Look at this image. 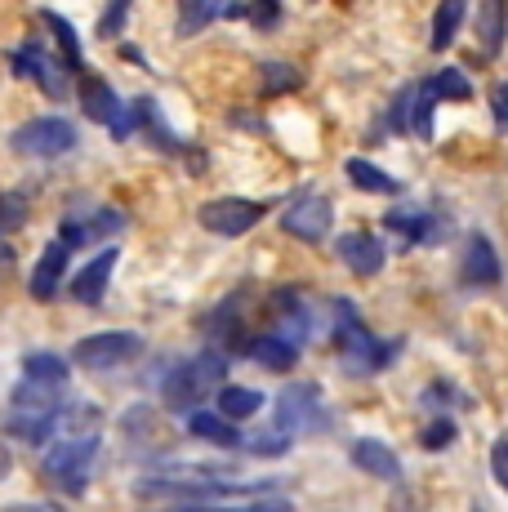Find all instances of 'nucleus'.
Returning a JSON list of instances; mask_svg holds the SVG:
<instances>
[{
  "label": "nucleus",
  "mask_w": 508,
  "mask_h": 512,
  "mask_svg": "<svg viewBox=\"0 0 508 512\" xmlns=\"http://www.w3.org/2000/svg\"><path fill=\"white\" fill-rule=\"evenodd\" d=\"M402 343H375V334L361 326V317L353 312L348 299H335V352L344 361L348 374H375L397 357Z\"/></svg>",
  "instance_id": "7ed1b4c3"
},
{
  "label": "nucleus",
  "mask_w": 508,
  "mask_h": 512,
  "mask_svg": "<svg viewBox=\"0 0 508 512\" xmlns=\"http://www.w3.org/2000/svg\"><path fill=\"white\" fill-rule=\"evenodd\" d=\"M112 268H116V250H103V254H94L90 263H85L81 272H76V281H72V299L76 303H103V290H107V281H112Z\"/></svg>",
  "instance_id": "f8f14e48"
},
{
  "label": "nucleus",
  "mask_w": 508,
  "mask_h": 512,
  "mask_svg": "<svg viewBox=\"0 0 508 512\" xmlns=\"http://www.w3.org/2000/svg\"><path fill=\"white\" fill-rule=\"evenodd\" d=\"M455 441V423L451 419H433L424 428V450H446Z\"/></svg>",
  "instance_id": "7c9ffc66"
},
{
  "label": "nucleus",
  "mask_w": 508,
  "mask_h": 512,
  "mask_svg": "<svg viewBox=\"0 0 508 512\" xmlns=\"http://www.w3.org/2000/svg\"><path fill=\"white\" fill-rule=\"evenodd\" d=\"M464 281H468V285H495V281H500V254H495V245L486 241L482 232L468 236V250H464Z\"/></svg>",
  "instance_id": "4468645a"
},
{
  "label": "nucleus",
  "mask_w": 508,
  "mask_h": 512,
  "mask_svg": "<svg viewBox=\"0 0 508 512\" xmlns=\"http://www.w3.org/2000/svg\"><path fill=\"white\" fill-rule=\"evenodd\" d=\"M223 14V0H179V36H197Z\"/></svg>",
  "instance_id": "4be33fe9"
},
{
  "label": "nucleus",
  "mask_w": 508,
  "mask_h": 512,
  "mask_svg": "<svg viewBox=\"0 0 508 512\" xmlns=\"http://www.w3.org/2000/svg\"><path fill=\"white\" fill-rule=\"evenodd\" d=\"M477 36H482V54L486 58L500 49V36H504V0H482V14H477Z\"/></svg>",
  "instance_id": "b1692460"
},
{
  "label": "nucleus",
  "mask_w": 508,
  "mask_h": 512,
  "mask_svg": "<svg viewBox=\"0 0 508 512\" xmlns=\"http://www.w3.org/2000/svg\"><path fill=\"white\" fill-rule=\"evenodd\" d=\"M339 259L348 263V272L353 277H375L379 268H384V245H379L375 232H348L344 241H339Z\"/></svg>",
  "instance_id": "9b49d317"
},
{
  "label": "nucleus",
  "mask_w": 508,
  "mask_h": 512,
  "mask_svg": "<svg viewBox=\"0 0 508 512\" xmlns=\"http://www.w3.org/2000/svg\"><path fill=\"white\" fill-rule=\"evenodd\" d=\"M27 374H45V379H67V361L54 357V352H32V357L23 361Z\"/></svg>",
  "instance_id": "c85d7f7f"
},
{
  "label": "nucleus",
  "mask_w": 508,
  "mask_h": 512,
  "mask_svg": "<svg viewBox=\"0 0 508 512\" xmlns=\"http://www.w3.org/2000/svg\"><path fill=\"white\" fill-rule=\"evenodd\" d=\"M495 116L500 125H508V85H495Z\"/></svg>",
  "instance_id": "f704fd0d"
},
{
  "label": "nucleus",
  "mask_w": 508,
  "mask_h": 512,
  "mask_svg": "<svg viewBox=\"0 0 508 512\" xmlns=\"http://www.w3.org/2000/svg\"><path fill=\"white\" fill-rule=\"evenodd\" d=\"M223 374H228V357H223V352H197L192 361L174 366V374L165 379V392H161L165 406H170L174 415H183V410L192 415V410L223 383Z\"/></svg>",
  "instance_id": "20e7f679"
},
{
  "label": "nucleus",
  "mask_w": 508,
  "mask_h": 512,
  "mask_svg": "<svg viewBox=\"0 0 508 512\" xmlns=\"http://www.w3.org/2000/svg\"><path fill=\"white\" fill-rule=\"evenodd\" d=\"M63 263H67V245L63 241L45 245L41 263H36V272H32V294H36V299H54L58 277H63Z\"/></svg>",
  "instance_id": "f3484780"
},
{
  "label": "nucleus",
  "mask_w": 508,
  "mask_h": 512,
  "mask_svg": "<svg viewBox=\"0 0 508 512\" xmlns=\"http://www.w3.org/2000/svg\"><path fill=\"white\" fill-rule=\"evenodd\" d=\"M81 112L90 116V121H99V125H112V116L121 112V107H116L112 85H107V81H85V90H81Z\"/></svg>",
  "instance_id": "aec40b11"
},
{
  "label": "nucleus",
  "mask_w": 508,
  "mask_h": 512,
  "mask_svg": "<svg viewBox=\"0 0 508 512\" xmlns=\"http://www.w3.org/2000/svg\"><path fill=\"white\" fill-rule=\"evenodd\" d=\"M27 223V201L18 192H0V236L18 232Z\"/></svg>",
  "instance_id": "cd10ccee"
},
{
  "label": "nucleus",
  "mask_w": 508,
  "mask_h": 512,
  "mask_svg": "<svg viewBox=\"0 0 508 512\" xmlns=\"http://www.w3.org/2000/svg\"><path fill=\"white\" fill-rule=\"evenodd\" d=\"M76 147V130L67 121H58V116H41V121H27L23 130L14 134V152L18 156H41V161H50V156H63Z\"/></svg>",
  "instance_id": "6e6552de"
},
{
  "label": "nucleus",
  "mask_w": 508,
  "mask_h": 512,
  "mask_svg": "<svg viewBox=\"0 0 508 512\" xmlns=\"http://www.w3.org/2000/svg\"><path fill=\"white\" fill-rule=\"evenodd\" d=\"M473 94V85H468V76L459 72V67H446V72H437L433 81L415 85V112H410V130L419 134V139H433V112L442 98H468Z\"/></svg>",
  "instance_id": "0eeeda50"
},
{
  "label": "nucleus",
  "mask_w": 508,
  "mask_h": 512,
  "mask_svg": "<svg viewBox=\"0 0 508 512\" xmlns=\"http://www.w3.org/2000/svg\"><path fill=\"white\" fill-rule=\"evenodd\" d=\"M263 219V205L241 201V196H219L201 205V228L214 236H246Z\"/></svg>",
  "instance_id": "9d476101"
},
{
  "label": "nucleus",
  "mask_w": 508,
  "mask_h": 512,
  "mask_svg": "<svg viewBox=\"0 0 508 512\" xmlns=\"http://www.w3.org/2000/svg\"><path fill=\"white\" fill-rule=\"evenodd\" d=\"M464 14H468V0H442V5H437V18H433V49H451L455 32L464 27Z\"/></svg>",
  "instance_id": "5701e85b"
},
{
  "label": "nucleus",
  "mask_w": 508,
  "mask_h": 512,
  "mask_svg": "<svg viewBox=\"0 0 508 512\" xmlns=\"http://www.w3.org/2000/svg\"><path fill=\"white\" fill-rule=\"evenodd\" d=\"M259 72H263V90L268 94H286V90H299V85H304V72L290 63H263Z\"/></svg>",
  "instance_id": "a878e982"
},
{
  "label": "nucleus",
  "mask_w": 508,
  "mask_h": 512,
  "mask_svg": "<svg viewBox=\"0 0 508 512\" xmlns=\"http://www.w3.org/2000/svg\"><path fill=\"white\" fill-rule=\"evenodd\" d=\"M139 352H143V339H139V334H130V330H107V334H90V339L76 343L72 361H76L81 370L103 374V370H116V366H125V361H134Z\"/></svg>",
  "instance_id": "423d86ee"
},
{
  "label": "nucleus",
  "mask_w": 508,
  "mask_h": 512,
  "mask_svg": "<svg viewBox=\"0 0 508 512\" xmlns=\"http://www.w3.org/2000/svg\"><path fill=\"white\" fill-rule=\"evenodd\" d=\"M277 14H281L277 0H254V5H246V18H254L259 27H277Z\"/></svg>",
  "instance_id": "473e14b6"
},
{
  "label": "nucleus",
  "mask_w": 508,
  "mask_h": 512,
  "mask_svg": "<svg viewBox=\"0 0 508 512\" xmlns=\"http://www.w3.org/2000/svg\"><path fill=\"white\" fill-rule=\"evenodd\" d=\"M14 72H18V76H32V81H41L50 98H67L63 72H58V67H54L36 45H23V49H18V54H14Z\"/></svg>",
  "instance_id": "ddd939ff"
},
{
  "label": "nucleus",
  "mask_w": 508,
  "mask_h": 512,
  "mask_svg": "<svg viewBox=\"0 0 508 512\" xmlns=\"http://www.w3.org/2000/svg\"><path fill=\"white\" fill-rule=\"evenodd\" d=\"M63 388H67V379H45V374L23 370V379H18L14 397H9V406H5L9 437L32 441V446L50 441L58 428V415H63Z\"/></svg>",
  "instance_id": "f03ea898"
},
{
  "label": "nucleus",
  "mask_w": 508,
  "mask_h": 512,
  "mask_svg": "<svg viewBox=\"0 0 508 512\" xmlns=\"http://www.w3.org/2000/svg\"><path fill=\"white\" fill-rule=\"evenodd\" d=\"M348 179H353L361 192H375V196H397V192H402V183H397L393 174H384L379 165L361 161V156H357V161H348Z\"/></svg>",
  "instance_id": "412c9836"
},
{
  "label": "nucleus",
  "mask_w": 508,
  "mask_h": 512,
  "mask_svg": "<svg viewBox=\"0 0 508 512\" xmlns=\"http://www.w3.org/2000/svg\"><path fill=\"white\" fill-rule=\"evenodd\" d=\"M410 103H415V85H406V90L397 94V103H393V121H388V125H393L397 134L410 130Z\"/></svg>",
  "instance_id": "2f4dec72"
},
{
  "label": "nucleus",
  "mask_w": 508,
  "mask_h": 512,
  "mask_svg": "<svg viewBox=\"0 0 508 512\" xmlns=\"http://www.w3.org/2000/svg\"><path fill=\"white\" fill-rule=\"evenodd\" d=\"M134 0H112L107 5V14L99 18V36L103 41H112V36H121V27H125V9H130Z\"/></svg>",
  "instance_id": "c756f323"
},
{
  "label": "nucleus",
  "mask_w": 508,
  "mask_h": 512,
  "mask_svg": "<svg viewBox=\"0 0 508 512\" xmlns=\"http://www.w3.org/2000/svg\"><path fill=\"white\" fill-rule=\"evenodd\" d=\"M259 406H263V397L254 388H223L219 392V410L228 419H250V415H259Z\"/></svg>",
  "instance_id": "393cba45"
},
{
  "label": "nucleus",
  "mask_w": 508,
  "mask_h": 512,
  "mask_svg": "<svg viewBox=\"0 0 508 512\" xmlns=\"http://www.w3.org/2000/svg\"><path fill=\"white\" fill-rule=\"evenodd\" d=\"M491 472H495V481L508 490V437H500L491 446Z\"/></svg>",
  "instance_id": "72a5a7b5"
},
{
  "label": "nucleus",
  "mask_w": 508,
  "mask_h": 512,
  "mask_svg": "<svg viewBox=\"0 0 508 512\" xmlns=\"http://www.w3.org/2000/svg\"><path fill=\"white\" fill-rule=\"evenodd\" d=\"M58 437L45 450V477L54 481L63 495H81L85 481H90V464L99 455V432H103V415L90 401H76L58 415Z\"/></svg>",
  "instance_id": "f257e3e1"
},
{
  "label": "nucleus",
  "mask_w": 508,
  "mask_h": 512,
  "mask_svg": "<svg viewBox=\"0 0 508 512\" xmlns=\"http://www.w3.org/2000/svg\"><path fill=\"white\" fill-rule=\"evenodd\" d=\"M9 272H14V250H9V245L0 241V281H5Z\"/></svg>",
  "instance_id": "c9c22d12"
},
{
  "label": "nucleus",
  "mask_w": 508,
  "mask_h": 512,
  "mask_svg": "<svg viewBox=\"0 0 508 512\" xmlns=\"http://www.w3.org/2000/svg\"><path fill=\"white\" fill-rule=\"evenodd\" d=\"M188 428H192V437H205V441H214V446H237V428H232V419L223 415H210V410H192L188 415Z\"/></svg>",
  "instance_id": "6ab92c4d"
},
{
  "label": "nucleus",
  "mask_w": 508,
  "mask_h": 512,
  "mask_svg": "<svg viewBox=\"0 0 508 512\" xmlns=\"http://www.w3.org/2000/svg\"><path fill=\"white\" fill-rule=\"evenodd\" d=\"M384 223H388L393 232L410 236V241H442V236H446V228H437L428 210H393Z\"/></svg>",
  "instance_id": "a211bd4d"
},
{
  "label": "nucleus",
  "mask_w": 508,
  "mask_h": 512,
  "mask_svg": "<svg viewBox=\"0 0 508 512\" xmlns=\"http://www.w3.org/2000/svg\"><path fill=\"white\" fill-rule=\"evenodd\" d=\"M246 352L268 370H295L299 361V343L286 339V334H259V339L246 343Z\"/></svg>",
  "instance_id": "2eb2a0df"
},
{
  "label": "nucleus",
  "mask_w": 508,
  "mask_h": 512,
  "mask_svg": "<svg viewBox=\"0 0 508 512\" xmlns=\"http://www.w3.org/2000/svg\"><path fill=\"white\" fill-rule=\"evenodd\" d=\"M330 423L326 401H321L317 383H290L277 397V432H286L290 441L304 437V432H321Z\"/></svg>",
  "instance_id": "39448f33"
},
{
  "label": "nucleus",
  "mask_w": 508,
  "mask_h": 512,
  "mask_svg": "<svg viewBox=\"0 0 508 512\" xmlns=\"http://www.w3.org/2000/svg\"><path fill=\"white\" fill-rule=\"evenodd\" d=\"M281 223H286L290 236L317 245V241H326L330 223H335V205H330L326 196H317V192H304V196H295V201L286 205V219Z\"/></svg>",
  "instance_id": "1a4fd4ad"
},
{
  "label": "nucleus",
  "mask_w": 508,
  "mask_h": 512,
  "mask_svg": "<svg viewBox=\"0 0 508 512\" xmlns=\"http://www.w3.org/2000/svg\"><path fill=\"white\" fill-rule=\"evenodd\" d=\"M353 464L361 472H370V477H379V481H397V477H402L397 455L384 446V441H375V437H361L357 441V446H353Z\"/></svg>",
  "instance_id": "dca6fc26"
},
{
  "label": "nucleus",
  "mask_w": 508,
  "mask_h": 512,
  "mask_svg": "<svg viewBox=\"0 0 508 512\" xmlns=\"http://www.w3.org/2000/svg\"><path fill=\"white\" fill-rule=\"evenodd\" d=\"M45 27L58 36V49H63V63L67 67H81V41H76V32H72V23H63V18L54 14V9H45Z\"/></svg>",
  "instance_id": "bb28decb"
}]
</instances>
